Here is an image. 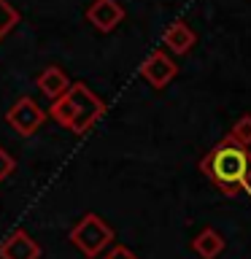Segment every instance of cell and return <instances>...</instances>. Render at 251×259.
Masks as SVG:
<instances>
[{
    "instance_id": "cell-1",
    "label": "cell",
    "mask_w": 251,
    "mask_h": 259,
    "mask_svg": "<svg viewBox=\"0 0 251 259\" xmlns=\"http://www.w3.org/2000/svg\"><path fill=\"white\" fill-rule=\"evenodd\" d=\"M202 176L227 197L246 192L251 186V149L235 143L230 135H224L214 149L200 162Z\"/></svg>"
},
{
    "instance_id": "cell-2",
    "label": "cell",
    "mask_w": 251,
    "mask_h": 259,
    "mask_svg": "<svg viewBox=\"0 0 251 259\" xmlns=\"http://www.w3.org/2000/svg\"><path fill=\"white\" fill-rule=\"evenodd\" d=\"M105 113V103L97 97L87 84H70L57 100L49 105V116L65 130H70L73 135H84L89 127H95V121Z\"/></svg>"
},
{
    "instance_id": "cell-3",
    "label": "cell",
    "mask_w": 251,
    "mask_h": 259,
    "mask_svg": "<svg viewBox=\"0 0 251 259\" xmlns=\"http://www.w3.org/2000/svg\"><path fill=\"white\" fill-rule=\"evenodd\" d=\"M68 238H70V243L87 259H95V256H100L103 251L113 243V230L108 227V222H105L103 216L84 213L76 224H73V230H70Z\"/></svg>"
},
{
    "instance_id": "cell-4",
    "label": "cell",
    "mask_w": 251,
    "mask_h": 259,
    "mask_svg": "<svg viewBox=\"0 0 251 259\" xmlns=\"http://www.w3.org/2000/svg\"><path fill=\"white\" fill-rule=\"evenodd\" d=\"M6 121H8L11 130H16L19 135L27 138V135H35L40 130V124L46 121V111L40 108L32 97H19V100L8 108Z\"/></svg>"
},
{
    "instance_id": "cell-5",
    "label": "cell",
    "mask_w": 251,
    "mask_h": 259,
    "mask_svg": "<svg viewBox=\"0 0 251 259\" xmlns=\"http://www.w3.org/2000/svg\"><path fill=\"white\" fill-rule=\"evenodd\" d=\"M176 76H178V65L170 60V57L162 52V49L151 52V54L141 62V78H143L151 89H165Z\"/></svg>"
},
{
    "instance_id": "cell-6",
    "label": "cell",
    "mask_w": 251,
    "mask_h": 259,
    "mask_svg": "<svg viewBox=\"0 0 251 259\" xmlns=\"http://www.w3.org/2000/svg\"><path fill=\"white\" fill-rule=\"evenodd\" d=\"M87 19L95 30L111 32L121 24V19H124V8H121L119 0H92L87 8Z\"/></svg>"
},
{
    "instance_id": "cell-7",
    "label": "cell",
    "mask_w": 251,
    "mask_h": 259,
    "mask_svg": "<svg viewBox=\"0 0 251 259\" xmlns=\"http://www.w3.org/2000/svg\"><path fill=\"white\" fill-rule=\"evenodd\" d=\"M0 259H40V246L30 232L14 230L0 243Z\"/></svg>"
},
{
    "instance_id": "cell-8",
    "label": "cell",
    "mask_w": 251,
    "mask_h": 259,
    "mask_svg": "<svg viewBox=\"0 0 251 259\" xmlns=\"http://www.w3.org/2000/svg\"><path fill=\"white\" fill-rule=\"evenodd\" d=\"M162 44H165L173 54H189L194 49V44H197V35H194V30L189 24L178 19L173 24H168L165 35H162Z\"/></svg>"
},
{
    "instance_id": "cell-9",
    "label": "cell",
    "mask_w": 251,
    "mask_h": 259,
    "mask_svg": "<svg viewBox=\"0 0 251 259\" xmlns=\"http://www.w3.org/2000/svg\"><path fill=\"white\" fill-rule=\"evenodd\" d=\"M35 84H38V89L49 97V100H57V97L65 95V89L70 87V78L65 76L62 68H57V65H49V68H44V73H38Z\"/></svg>"
},
{
    "instance_id": "cell-10",
    "label": "cell",
    "mask_w": 251,
    "mask_h": 259,
    "mask_svg": "<svg viewBox=\"0 0 251 259\" xmlns=\"http://www.w3.org/2000/svg\"><path fill=\"white\" fill-rule=\"evenodd\" d=\"M192 251L202 259H216L224 251V238L214 230V227H205V230H200V235L192 240Z\"/></svg>"
},
{
    "instance_id": "cell-11",
    "label": "cell",
    "mask_w": 251,
    "mask_h": 259,
    "mask_svg": "<svg viewBox=\"0 0 251 259\" xmlns=\"http://www.w3.org/2000/svg\"><path fill=\"white\" fill-rule=\"evenodd\" d=\"M19 11H16V8L8 3V0H0V40H3L8 32H11L16 24H19Z\"/></svg>"
},
{
    "instance_id": "cell-12",
    "label": "cell",
    "mask_w": 251,
    "mask_h": 259,
    "mask_svg": "<svg viewBox=\"0 0 251 259\" xmlns=\"http://www.w3.org/2000/svg\"><path fill=\"white\" fill-rule=\"evenodd\" d=\"M227 135H230L235 143H240V146H251V113L240 116V119L232 124V130H230Z\"/></svg>"
},
{
    "instance_id": "cell-13",
    "label": "cell",
    "mask_w": 251,
    "mask_h": 259,
    "mask_svg": "<svg viewBox=\"0 0 251 259\" xmlns=\"http://www.w3.org/2000/svg\"><path fill=\"white\" fill-rule=\"evenodd\" d=\"M14 167H16L14 157H11V154H8V151L3 149V146H0V184H3L6 178L14 173Z\"/></svg>"
},
{
    "instance_id": "cell-14",
    "label": "cell",
    "mask_w": 251,
    "mask_h": 259,
    "mask_svg": "<svg viewBox=\"0 0 251 259\" xmlns=\"http://www.w3.org/2000/svg\"><path fill=\"white\" fill-rule=\"evenodd\" d=\"M105 259H138V256H135V251H130L127 246H111Z\"/></svg>"
}]
</instances>
